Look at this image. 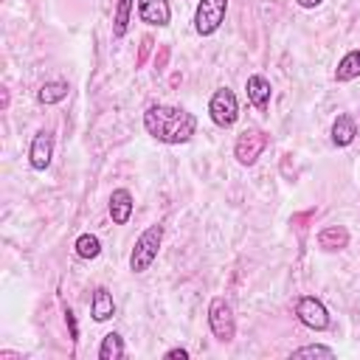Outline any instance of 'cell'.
I'll return each mask as SVG.
<instances>
[{
	"label": "cell",
	"mask_w": 360,
	"mask_h": 360,
	"mask_svg": "<svg viewBox=\"0 0 360 360\" xmlns=\"http://www.w3.org/2000/svg\"><path fill=\"white\" fill-rule=\"evenodd\" d=\"M143 129L155 141L177 146V143L191 141V135L197 132V118L194 112L177 104H149L143 112Z\"/></svg>",
	"instance_id": "cell-1"
},
{
	"label": "cell",
	"mask_w": 360,
	"mask_h": 360,
	"mask_svg": "<svg viewBox=\"0 0 360 360\" xmlns=\"http://www.w3.org/2000/svg\"><path fill=\"white\" fill-rule=\"evenodd\" d=\"M160 245H163V225H149L138 239H135V248L129 253V270L132 273H146L158 253H160Z\"/></svg>",
	"instance_id": "cell-2"
},
{
	"label": "cell",
	"mask_w": 360,
	"mask_h": 360,
	"mask_svg": "<svg viewBox=\"0 0 360 360\" xmlns=\"http://www.w3.org/2000/svg\"><path fill=\"white\" fill-rule=\"evenodd\" d=\"M208 326H211V335L219 340V343H231L236 338V318H233V307L217 295L211 298L208 304Z\"/></svg>",
	"instance_id": "cell-3"
},
{
	"label": "cell",
	"mask_w": 360,
	"mask_h": 360,
	"mask_svg": "<svg viewBox=\"0 0 360 360\" xmlns=\"http://www.w3.org/2000/svg\"><path fill=\"white\" fill-rule=\"evenodd\" d=\"M267 143H270V135H267L264 129L250 127V129L239 132V138H236V143H233V158H236V163H239V166H253V163L262 158V152L267 149Z\"/></svg>",
	"instance_id": "cell-4"
},
{
	"label": "cell",
	"mask_w": 360,
	"mask_h": 360,
	"mask_svg": "<svg viewBox=\"0 0 360 360\" xmlns=\"http://www.w3.org/2000/svg\"><path fill=\"white\" fill-rule=\"evenodd\" d=\"M208 115L211 121L219 127V129H228L236 124L239 118V101H236V93L231 87H219L214 90L211 101H208Z\"/></svg>",
	"instance_id": "cell-5"
},
{
	"label": "cell",
	"mask_w": 360,
	"mask_h": 360,
	"mask_svg": "<svg viewBox=\"0 0 360 360\" xmlns=\"http://www.w3.org/2000/svg\"><path fill=\"white\" fill-rule=\"evenodd\" d=\"M228 14V0H200L194 11V31L200 37H211L219 31Z\"/></svg>",
	"instance_id": "cell-6"
},
{
	"label": "cell",
	"mask_w": 360,
	"mask_h": 360,
	"mask_svg": "<svg viewBox=\"0 0 360 360\" xmlns=\"http://www.w3.org/2000/svg\"><path fill=\"white\" fill-rule=\"evenodd\" d=\"M295 318H298L307 329H312V332H326V329L332 326L329 309H326L323 301L315 298V295H301V298L295 301Z\"/></svg>",
	"instance_id": "cell-7"
},
{
	"label": "cell",
	"mask_w": 360,
	"mask_h": 360,
	"mask_svg": "<svg viewBox=\"0 0 360 360\" xmlns=\"http://www.w3.org/2000/svg\"><path fill=\"white\" fill-rule=\"evenodd\" d=\"M51 158H53V135L48 129H39L34 138H31V146H28V163L34 172H45L51 166Z\"/></svg>",
	"instance_id": "cell-8"
},
{
	"label": "cell",
	"mask_w": 360,
	"mask_h": 360,
	"mask_svg": "<svg viewBox=\"0 0 360 360\" xmlns=\"http://www.w3.org/2000/svg\"><path fill=\"white\" fill-rule=\"evenodd\" d=\"M138 17H141L146 25L166 28V25L172 22L169 0H138Z\"/></svg>",
	"instance_id": "cell-9"
},
{
	"label": "cell",
	"mask_w": 360,
	"mask_h": 360,
	"mask_svg": "<svg viewBox=\"0 0 360 360\" xmlns=\"http://www.w3.org/2000/svg\"><path fill=\"white\" fill-rule=\"evenodd\" d=\"M107 211H110L112 225H127L129 217H132V211H135V200H132L129 188H112L110 202H107Z\"/></svg>",
	"instance_id": "cell-10"
},
{
	"label": "cell",
	"mask_w": 360,
	"mask_h": 360,
	"mask_svg": "<svg viewBox=\"0 0 360 360\" xmlns=\"http://www.w3.org/2000/svg\"><path fill=\"white\" fill-rule=\"evenodd\" d=\"M245 90H248V101H250L259 112H267L270 98H273V87H270V82H267L262 73H253V76H248Z\"/></svg>",
	"instance_id": "cell-11"
},
{
	"label": "cell",
	"mask_w": 360,
	"mask_h": 360,
	"mask_svg": "<svg viewBox=\"0 0 360 360\" xmlns=\"http://www.w3.org/2000/svg\"><path fill=\"white\" fill-rule=\"evenodd\" d=\"M90 315L98 323H104V321H110L115 315V301H112V292L107 287H96L93 290V295H90Z\"/></svg>",
	"instance_id": "cell-12"
},
{
	"label": "cell",
	"mask_w": 360,
	"mask_h": 360,
	"mask_svg": "<svg viewBox=\"0 0 360 360\" xmlns=\"http://www.w3.org/2000/svg\"><path fill=\"white\" fill-rule=\"evenodd\" d=\"M329 135H332V143L343 149V146L354 143V138H357V121H354L352 115L340 112V115L332 121V129H329Z\"/></svg>",
	"instance_id": "cell-13"
},
{
	"label": "cell",
	"mask_w": 360,
	"mask_h": 360,
	"mask_svg": "<svg viewBox=\"0 0 360 360\" xmlns=\"http://www.w3.org/2000/svg\"><path fill=\"white\" fill-rule=\"evenodd\" d=\"M357 76H360V48H352L349 53L340 56V62L335 68V82L346 84V82H352Z\"/></svg>",
	"instance_id": "cell-14"
},
{
	"label": "cell",
	"mask_w": 360,
	"mask_h": 360,
	"mask_svg": "<svg viewBox=\"0 0 360 360\" xmlns=\"http://www.w3.org/2000/svg\"><path fill=\"white\" fill-rule=\"evenodd\" d=\"M318 245L323 250H343L349 245V231L343 225H326L318 233Z\"/></svg>",
	"instance_id": "cell-15"
},
{
	"label": "cell",
	"mask_w": 360,
	"mask_h": 360,
	"mask_svg": "<svg viewBox=\"0 0 360 360\" xmlns=\"http://www.w3.org/2000/svg\"><path fill=\"white\" fill-rule=\"evenodd\" d=\"M135 0H115V14H112V37L121 39L129 31V17H132Z\"/></svg>",
	"instance_id": "cell-16"
},
{
	"label": "cell",
	"mask_w": 360,
	"mask_h": 360,
	"mask_svg": "<svg viewBox=\"0 0 360 360\" xmlns=\"http://www.w3.org/2000/svg\"><path fill=\"white\" fill-rule=\"evenodd\" d=\"M68 82H59V79H53V82H45L39 90H37V101L39 104H59L62 98H68Z\"/></svg>",
	"instance_id": "cell-17"
},
{
	"label": "cell",
	"mask_w": 360,
	"mask_h": 360,
	"mask_svg": "<svg viewBox=\"0 0 360 360\" xmlns=\"http://www.w3.org/2000/svg\"><path fill=\"white\" fill-rule=\"evenodd\" d=\"M124 357V338L118 332H107L98 346V360H121Z\"/></svg>",
	"instance_id": "cell-18"
},
{
	"label": "cell",
	"mask_w": 360,
	"mask_h": 360,
	"mask_svg": "<svg viewBox=\"0 0 360 360\" xmlns=\"http://www.w3.org/2000/svg\"><path fill=\"white\" fill-rule=\"evenodd\" d=\"M73 248H76V256H79V259H87V262L101 253V242H98L96 233H82V236L73 242Z\"/></svg>",
	"instance_id": "cell-19"
},
{
	"label": "cell",
	"mask_w": 360,
	"mask_h": 360,
	"mask_svg": "<svg viewBox=\"0 0 360 360\" xmlns=\"http://www.w3.org/2000/svg\"><path fill=\"white\" fill-rule=\"evenodd\" d=\"M292 357H335V349L323 343H309V346L292 349Z\"/></svg>",
	"instance_id": "cell-20"
},
{
	"label": "cell",
	"mask_w": 360,
	"mask_h": 360,
	"mask_svg": "<svg viewBox=\"0 0 360 360\" xmlns=\"http://www.w3.org/2000/svg\"><path fill=\"white\" fill-rule=\"evenodd\" d=\"M65 321H68V326H70V338L76 340V338H79V326H76V315H73L70 307H65Z\"/></svg>",
	"instance_id": "cell-21"
},
{
	"label": "cell",
	"mask_w": 360,
	"mask_h": 360,
	"mask_svg": "<svg viewBox=\"0 0 360 360\" xmlns=\"http://www.w3.org/2000/svg\"><path fill=\"white\" fill-rule=\"evenodd\" d=\"M163 357H166V360H188V349H183V346H174V349H169Z\"/></svg>",
	"instance_id": "cell-22"
},
{
	"label": "cell",
	"mask_w": 360,
	"mask_h": 360,
	"mask_svg": "<svg viewBox=\"0 0 360 360\" xmlns=\"http://www.w3.org/2000/svg\"><path fill=\"white\" fill-rule=\"evenodd\" d=\"M295 3H298L301 8H315V6H321L323 0H295Z\"/></svg>",
	"instance_id": "cell-23"
}]
</instances>
